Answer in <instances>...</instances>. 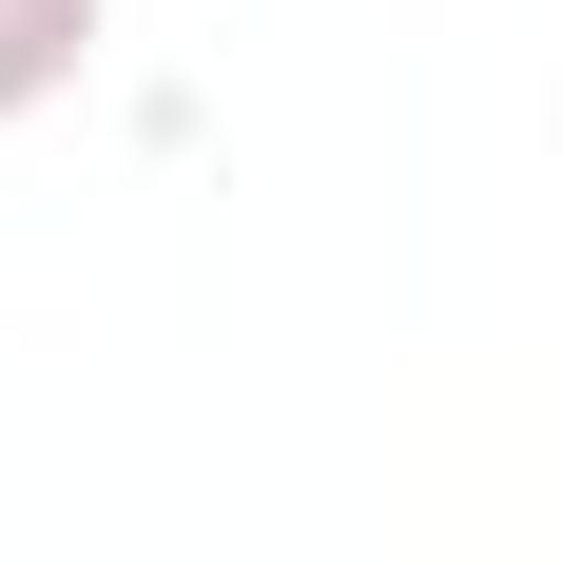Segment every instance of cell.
<instances>
[{"label": "cell", "instance_id": "1", "mask_svg": "<svg viewBox=\"0 0 563 563\" xmlns=\"http://www.w3.org/2000/svg\"><path fill=\"white\" fill-rule=\"evenodd\" d=\"M78 58H98V0H0V117H40Z\"/></svg>", "mask_w": 563, "mask_h": 563}]
</instances>
